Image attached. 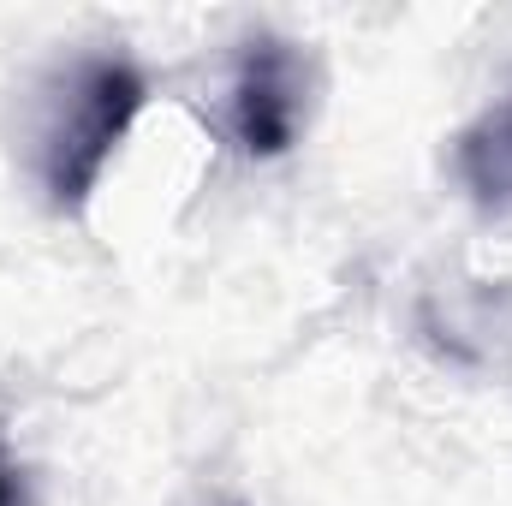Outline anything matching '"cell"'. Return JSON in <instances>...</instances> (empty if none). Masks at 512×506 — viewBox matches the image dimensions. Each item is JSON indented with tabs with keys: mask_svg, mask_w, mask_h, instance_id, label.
<instances>
[{
	"mask_svg": "<svg viewBox=\"0 0 512 506\" xmlns=\"http://www.w3.org/2000/svg\"><path fill=\"white\" fill-rule=\"evenodd\" d=\"M143 102H149V84L120 54L84 60L60 84V96L48 108V126H42V155H36L42 161V191L60 215H78L90 203L114 149L126 143L131 120L143 114Z\"/></svg>",
	"mask_w": 512,
	"mask_h": 506,
	"instance_id": "obj_1",
	"label": "cell"
},
{
	"mask_svg": "<svg viewBox=\"0 0 512 506\" xmlns=\"http://www.w3.org/2000/svg\"><path fill=\"white\" fill-rule=\"evenodd\" d=\"M304 126V66L280 36H256L233 78V137L251 155H286Z\"/></svg>",
	"mask_w": 512,
	"mask_h": 506,
	"instance_id": "obj_2",
	"label": "cell"
},
{
	"mask_svg": "<svg viewBox=\"0 0 512 506\" xmlns=\"http://www.w3.org/2000/svg\"><path fill=\"white\" fill-rule=\"evenodd\" d=\"M453 167H459V185L471 191V203L483 215L512 221V96L459 131Z\"/></svg>",
	"mask_w": 512,
	"mask_h": 506,
	"instance_id": "obj_3",
	"label": "cell"
},
{
	"mask_svg": "<svg viewBox=\"0 0 512 506\" xmlns=\"http://www.w3.org/2000/svg\"><path fill=\"white\" fill-rule=\"evenodd\" d=\"M0 506H24V489H18V471L6 465V453H0Z\"/></svg>",
	"mask_w": 512,
	"mask_h": 506,
	"instance_id": "obj_4",
	"label": "cell"
}]
</instances>
